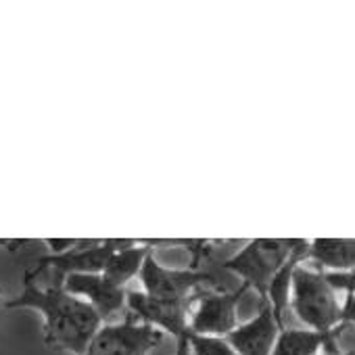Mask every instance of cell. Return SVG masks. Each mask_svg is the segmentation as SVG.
I'll use <instances>...</instances> for the list:
<instances>
[{
    "mask_svg": "<svg viewBox=\"0 0 355 355\" xmlns=\"http://www.w3.org/2000/svg\"><path fill=\"white\" fill-rule=\"evenodd\" d=\"M326 278L336 293L343 291L347 295H355V270L353 272H326Z\"/></svg>",
    "mask_w": 355,
    "mask_h": 355,
    "instance_id": "9a60e30c",
    "label": "cell"
},
{
    "mask_svg": "<svg viewBox=\"0 0 355 355\" xmlns=\"http://www.w3.org/2000/svg\"><path fill=\"white\" fill-rule=\"evenodd\" d=\"M251 288L239 284L230 291H205L197 295L189 318V332L205 336H228L239 326V305Z\"/></svg>",
    "mask_w": 355,
    "mask_h": 355,
    "instance_id": "8992f818",
    "label": "cell"
},
{
    "mask_svg": "<svg viewBox=\"0 0 355 355\" xmlns=\"http://www.w3.org/2000/svg\"><path fill=\"white\" fill-rule=\"evenodd\" d=\"M340 324L355 328V295H347L345 303H343V311H340Z\"/></svg>",
    "mask_w": 355,
    "mask_h": 355,
    "instance_id": "2e32d148",
    "label": "cell"
},
{
    "mask_svg": "<svg viewBox=\"0 0 355 355\" xmlns=\"http://www.w3.org/2000/svg\"><path fill=\"white\" fill-rule=\"evenodd\" d=\"M0 295H3V288H0Z\"/></svg>",
    "mask_w": 355,
    "mask_h": 355,
    "instance_id": "d6986e66",
    "label": "cell"
},
{
    "mask_svg": "<svg viewBox=\"0 0 355 355\" xmlns=\"http://www.w3.org/2000/svg\"><path fill=\"white\" fill-rule=\"evenodd\" d=\"M345 332V324L332 332H318L309 328H282L272 355H320L338 353V338Z\"/></svg>",
    "mask_w": 355,
    "mask_h": 355,
    "instance_id": "30bf717a",
    "label": "cell"
},
{
    "mask_svg": "<svg viewBox=\"0 0 355 355\" xmlns=\"http://www.w3.org/2000/svg\"><path fill=\"white\" fill-rule=\"evenodd\" d=\"M305 259H309V241H303L297 245V249L291 253V257L286 259V263L276 272V276L272 278L268 293H266V303L272 307L276 322L280 324V328H284V313L288 309V301H291V284H293V272L299 263H303Z\"/></svg>",
    "mask_w": 355,
    "mask_h": 355,
    "instance_id": "8fae6325",
    "label": "cell"
},
{
    "mask_svg": "<svg viewBox=\"0 0 355 355\" xmlns=\"http://www.w3.org/2000/svg\"><path fill=\"white\" fill-rule=\"evenodd\" d=\"M163 338L165 332L128 313L121 322L103 324L84 355H148Z\"/></svg>",
    "mask_w": 355,
    "mask_h": 355,
    "instance_id": "5b68a950",
    "label": "cell"
},
{
    "mask_svg": "<svg viewBox=\"0 0 355 355\" xmlns=\"http://www.w3.org/2000/svg\"><path fill=\"white\" fill-rule=\"evenodd\" d=\"M197 295L191 299H157L146 293L128 291L125 307L136 320L155 326L157 330L171 334L175 340L187 336L189 332V318Z\"/></svg>",
    "mask_w": 355,
    "mask_h": 355,
    "instance_id": "52a82bcc",
    "label": "cell"
},
{
    "mask_svg": "<svg viewBox=\"0 0 355 355\" xmlns=\"http://www.w3.org/2000/svg\"><path fill=\"white\" fill-rule=\"evenodd\" d=\"M150 253H153V251H150L148 245H138V241H134V243L121 247L119 251H115V253L111 255V259H109V263H107L103 276H105L111 284H115V286H119V288H125V284H128L134 276L140 274V270H142V266H144V259H146Z\"/></svg>",
    "mask_w": 355,
    "mask_h": 355,
    "instance_id": "4fadbf2b",
    "label": "cell"
},
{
    "mask_svg": "<svg viewBox=\"0 0 355 355\" xmlns=\"http://www.w3.org/2000/svg\"><path fill=\"white\" fill-rule=\"evenodd\" d=\"M175 355H193V353H191V347H189V340H187V336H182V338H178Z\"/></svg>",
    "mask_w": 355,
    "mask_h": 355,
    "instance_id": "e0dca14e",
    "label": "cell"
},
{
    "mask_svg": "<svg viewBox=\"0 0 355 355\" xmlns=\"http://www.w3.org/2000/svg\"><path fill=\"white\" fill-rule=\"evenodd\" d=\"M280 324L268 303H261L259 313L245 324H239L226 338L239 355H272Z\"/></svg>",
    "mask_w": 355,
    "mask_h": 355,
    "instance_id": "9c48e42d",
    "label": "cell"
},
{
    "mask_svg": "<svg viewBox=\"0 0 355 355\" xmlns=\"http://www.w3.org/2000/svg\"><path fill=\"white\" fill-rule=\"evenodd\" d=\"M301 239H253L239 253L222 261V270L241 278L266 303V293L276 272L286 263Z\"/></svg>",
    "mask_w": 355,
    "mask_h": 355,
    "instance_id": "3957f363",
    "label": "cell"
},
{
    "mask_svg": "<svg viewBox=\"0 0 355 355\" xmlns=\"http://www.w3.org/2000/svg\"><path fill=\"white\" fill-rule=\"evenodd\" d=\"M309 259L322 272H353L355 239H313L309 241Z\"/></svg>",
    "mask_w": 355,
    "mask_h": 355,
    "instance_id": "7c38bea8",
    "label": "cell"
},
{
    "mask_svg": "<svg viewBox=\"0 0 355 355\" xmlns=\"http://www.w3.org/2000/svg\"><path fill=\"white\" fill-rule=\"evenodd\" d=\"M288 307L309 330L332 332L340 326L343 303L322 270H313L303 263L295 268Z\"/></svg>",
    "mask_w": 355,
    "mask_h": 355,
    "instance_id": "7a4b0ae2",
    "label": "cell"
},
{
    "mask_svg": "<svg viewBox=\"0 0 355 355\" xmlns=\"http://www.w3.org/2000/svg\"><path fill=\"white\" fill-rule=\"evenodd\" d=\"M320 355H355V351H338V353H320Z\"/></svg>",
    "mask_w": 355,
    "mask_h": 355,
    "instance_id": "ac0fdd59",
    "label": "cell"
},
{
    "mask_svg": "<svg viewBox=\"0 0 355 355\" xmlns=\"http://www.w3.org/2000/svg\"><path fill=\"white\" fill-rule=\"evenodd\" d=\"M63 288L88 301L101 315L103 324H109L125 307L128 291L111 284L103 274H71L65 278Z\"/></svg>",
    "mask_w": 355,
    "mask_h": 355,
    "instance_id": "ba28073f",
    "label": "cell"
},
{
    "mask_svg": "<svg viewBox=\"0 0 355 355\" xmlns=\"http://www.w3.org/2000/svg\"><path fill=\"white\" fill-rule=\"evenodd\" d=\"M138 278L144 288L142 293L157 297V299H191V297H195V291L203 288L205 284H209L211 291H230V286H226L216 276L214 270L165 268L155 259L153 253L144 259V266H142Z\"/></svg>",
    "mask_w": 355,
    "mask_h": 355,
    "instance_id": "277c9868",
    "label": "cell"
},
{
    "mask_svg": "<svg viewBox=\"0 0 355 355\" xmlns=\"http://www.w3.org/2000/svg\"><path fill=\"white\" fill-rule=\"evenodd\" d=\"M187 340L193 355H239L226 336H205L187 332Z\"/></svg>",
    "mask_w": 355,
    "mask_h": 355,
    "instance_id": "5bb4252c",
    "label": "cell"
},
{
    "mask_svg": "<svg viewBox=\"0 0 355 355\" xmlns=\"http://www.w3.org/2000/svg\"><path fill=\"white\" fill-rule=\"evenodd\" d=\"M30 307L44 318V343L71 355H84L90 340L103 326L94 307L67 293L63 286H40L32 278H24L21 293L7 301V309Z\"/></svg>",
    "mask_w": 355,
    "mask_h": 355,
    "instance_id": "6da1fadb",
    "label": "cell"
}]
</instances>
